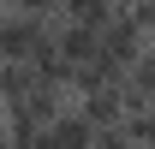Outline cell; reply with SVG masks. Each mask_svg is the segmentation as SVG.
<instances>
[{
  "instance_id": "obj_1",
  "label": "cell",
  "mask_w": 155,
  "mask_h": 149,
  "mask_svg": "<svg viewBox=\"0 0 155 149\" xmlns=\"http://www.w3.org/2000/svg\"><path fill=\"white\" fill-rule=\"evenodd\" d=\"M48 36H54L48 12H24V6L0 12V60H36L48 48Z\"/></svg>"
},
{
  "instance_id": "obj_2",
  "label": "cell",
  "mask_w": 155,
  "mask_h": 149,
  "mask_svg": "<svg viewBox=\"0 0 155 149\" xmlns=\"http://www.w3.org/2000/svg\"><path fill=\"white\" fill-rule=\"evenodd\" d=\"M143 48H149V24H143V18H131V12L119 6L114 18L101 24V54H107V60L119 66V72H125V66H131V60L143 54Z\"/></svg>"
},
{
  "instance_id": "obj_3",
  "label": "cell",
  "mask_w": 155,
  "mask_h": 149,
  "mask_svg": "<svg viewBox=\"0 0 155 149\" xmlns=\"http://www.w3.org/2000/svg\"><path fill=\"white\" fill-rule=\"evenodd\" d=\"M54 54L78 72L84 60H96V54H101V30H96V24H78V18H60V12H54Z\"/></svg>"
},
{
  "instance_id": "obj_4",
  "label": "cell",
  "mask_w": 155,
  "mask_h": 149,
  "mask_svg": "<svg viewBox=\"0 0 155 149\" xmlns=\"http://www.w3.org/2000/svg\"><path fill=\"white\" fill-rule=\"evenodd\" d=\"M90 143H96V125H90V113L72 108V101H66V108L48 119V131H42V149H90Z\"/></svg>"
},
{
  "instance_id": "obj_5",
  "label": "cell",
  "mask_w": 155,
  "mask_h": 149,
  "mask_svg": "<svg viewBox=\"0 0 155 149\" xmlns=\"http://www.w3.org/2000/svg\"><path fill=\"white\" fill-rule=\"evenodd\" d=\"M78 108L90 113V125H119V119H125V78L84 90V95H78Z\"/></svg>"
},
{
  "instance_id": "obj_6",
  "label": "cell",
  "mask_w": 155,
  "mask_h": 149,
  "mask_svg": "<svg viewBox=\"0 0 155 149\" xmlns=\"http://www.w3.org/2000/svg\"><path fill=\"white\" fill-rule=\"evenodd\" d=\"M36 95V66L30 60H0V108H18Z\"/></svg>"
},
{
  "instance_id": "obj_7",
  "label": "cell",
  "mask_w": 155,
  "mask_h": 149,
  "mask_svg": "<svg viewBox=\"0 0 155 149\" xmlns=\"http://www.w3.org/2000/svg\"><path fill=\"white\" fill-rule=\"evenodd\" d=\"M114 12H119V0H60V18H78V24H96V30H101L107 18H114Z\"/></svg>"
},
{
  "instance_id": "obj_8",
  "label": "cell",
  "mask_w": 155,
  "mask_h": 149,
  "mask_svg": "<svg viewBox=\"0 0 155 149\" xmlns=\"http://www.w3.org/2000/svg\"><path fill=\"white\" fill-rule=\"evenodd\" d=\"M119 125L131 131V143L155 149V101H143V108H125V119H119Z\"/></svg>"
},
{
  "instance_id": "obj_9",
  "label": "cell",
  "mask_w": 155,
  "mask_h": 149,
  "mask_svg": "<svg viewBox=\"0 0 155 149\" xmlns=\"http://www.w3.org/2000/svg\"><path fill=\"white\" fill-rule=\"evenodd\" d=\"M90 149H143V143H131L125 125H96V143H90Z\"/></svg>"
},
{
  "instance_id": "obj_10",
  "label": "cell",
  "mask_w": 155,
  "mask_h": 149,
  "mask_svg": "<svg viewBox=\"0 0 155 149\" xmlns=\"http://www.w3.org/2000/svg\"><path fill=\"white\" fill-rule=\"evenodd\" d=\"M12 6H24V12H48V18L60 12V0H12Z\"/></svg>"
},
{
  "instance_id": "obj_11",
  "label": "cell",
  "mask_w": 155,
  "mask_h": 149,
  "mask_svg": "<svg viewBox=\"0 0 155 149\" xmlns=\"http://www.w3.org/2000/svg\"><path fill=\"white\" fill-rule=\"evenodd\" d=\"M0 113H6V108H0Z\"/></svg>"
}]
</instances>
